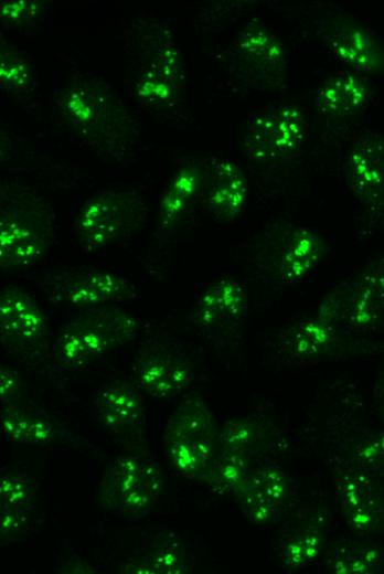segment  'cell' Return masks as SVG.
I'll use <instances>...</instances> for the list:
<instances>
[{"mask_svg":"<svg viewBox=\"0 0 384 574\" xmlns=\"http://www.w3.org/2000/svg\"><path fill=\"white\" fill-rule=\"evenodd\" d=\"M56 102L60 119L87 146L100 149L122 146L134 130L125 105L99 77L74 74Z\"/></svg>","mask_w":384,"mask_h":574,"instance_id":"1","label":"cell"},{"mask_svg":"<svg viewBox=\"0 0 384 574\" xmlns=\"http://www.w3.org/2000/svg\"><path fill=\"white\" fill-rule=\"evenodd\" d=\"M140 330V321L116 306L75 309L60 329L53 350L65 370L85 371L131 342Z\"/></svg>","mask_w":384,"mask_h":574,"instance_id":"2","label":"cell"},{"mask_svg":"<svg viewBox=\"0 0 384 574\" xmlns=\"http://www.w3.org/2000/svg\"><path fill=\"white\" fill-rule=\"evenodd\" d=\"M54 241L49 204L26 191H4L0 209V266L28 268L39 264Z\"/></svg>","mask_w":384,"mask_h":574,"instance_id":"3","label":"cell"},{"mask_svg":"<svg viewBox=\"0 0 384 574\" xmlns=\"http://www.w3.org/2000/svg\"><path fill=\"white\" fill-rule=\"evenodd\" d=\"M168 461L182 476L204 480L215 458V423L200 397H186L169 417L163 433Z\"/></svg>","mask_w":384,"mask_h":574,"instance_id":"4","label":"cell"},{"mask_svg":"<svg viewBox=\"0 0 384 574\" xmlns=\"http://www.w3.org/2000/svg\"><path fill=\"white\" fill-rule=\"evenodd\" d=\"M146 219L147 205L135 191L104 189L82 204L75 231L85 249H100L134 234Z\"/></svg>","mask_w":384,"mask_h":574,"instance_id":"5","label":"cell"},{"mask_svg":"<svg viewBox=\"0 0 384 574\" xmlns=\"http://www.w3.org/2000/svg\"><path fill=\"white\" fill-rule=\"evenodd\" d=\"M308 124L300 108L268 105L249 113L244 123V156L268 163L295 157L307 139Z\"/></svg>","mask_w":384,"mask_h":574,"instance_id":"6","label":"cell"},{"mask_svg":"<svg viewBox=\"0 0 384 574\" xmlns=\"http://www.w3.org/2000/svg\"><path fill=\"white\" fill-rule=\"evenodd\" d=\"M45 288L53 302L74 309L115 306L138 297L136 286L125 276L86 266L54 274Z\"/></svg>","mask_w":384,"mask_h":574,"instance_id":"7","label":"cell"},{"mask_svg":"<svg viewBox=\"0 0 384 574\" xmlns=\"http://www.w3.org/2000/svg\"><path fill=\"white\" fill-rule=\"evenodd\" d=\"M132 372L139 390L159 400L177 396L195 376L194 365L185 354L157 340L140 347Z\"/></svg>","mask_w":384,"mask_h":574,"instance_id":"8","label":"cell"},{"mask_svg":"<svg viewBox=\"0 0 384 574\" xmlns=\"http://www.w3.org/2000/svg\"><path fill=\"white\" fill-rule=\"evenodd\" d=\"M287 496V476L269 460L252 470L235 493L243 517L256 527L277 523L282 515Z\"/></svg>","mask_w":384,"mask_h":574,"instance_id":"9","label":"cell"},{"mask_svg":"<svg viewBox=\"0 0 384 574\" xmlns=\"http://www.w3.org/2000/svg\"><path fill=\"white\" fill-rule=\"evenodd\" d=\"M139 74L140 100L157 107L174 105L184 88V65L180 51L170 40L157 44Z\"/></svg>","mask_w":384,"mask_h":574,"instance_id":"10","label":"cell"},{"mask_svg":"<svg viewBox=\"0 0 384 574\" xmlns=\"http://www.w3.org/2000/svg\"><path fill=\"white\" fill-rule=\"evenodd\" d=\"M233 51L252 84L264 88L281 83L287 56L273 33L262 28L246 29L234 40Z\"/></svg>","mask_w":384,"mask_h":574,"instance_id":"11","label":"cell"},{"mask_svg":"<svg viewBox=\"0 0 384 574\" xmlns=\"http://www.w3.org/2000/svg\"><path fill=\"white\" fill-rule=\"evenodd\" d=\"M46 321L36 300L19 286L0 291V334L3 344L26 349L43 340Z\"/></svg>","mask_w":384,"mask_h":574,"instance_id":"12","label":"cell"},{"mask_svg":"<svg viewBox=\"0 0 384 574\" xmlns=\"http://www.w3.org/2000/svg\"><path fill=\"white\" fill-rule=\"evenodd\" d=\"M352 193L366 205L384 201V136L369 132L354 141L345 162Z\"/></svg>","mask_w":384,"mask_h":574,"instance_id":"13","label":"cell"},{"mask_svg":"<svg viewBox=\"0 0 384 574\" xmlns=\"http://www.w3.org/2000/svg\"><path fill=\"white\" fill-rule=\"evenodd\" d=\"M334 482L343 520L358 531L376 529L384 518V504L372 480L348 471L335 477Z\"/></svg>","mask_w":384,"mask_h":574,"instance_id":"14","label":"cell"},{"mask_svg":"<svg viewBox=\"0 0 384 574\" xmlns=\"http://www.w3.org/2000/svg\"><path fill=\"white\" fill-rule=\"evenodd\" d=\"M247 307L244 285L233 278H223L196 297L192 315L202 329L216 330L239 322L245 317Z\"/></svg>","mask_w":384,"mask_h":574,"instance_id":"15","label":"cell"},{"mask_svg":"<svg viewBox=\"0 0 384 574\" xmlns=\"http://www.w3.org/2000/svg\"><path fill=\"white\" fill-rule=\"evenodd\" d=\"M145 401L138 386L113 381L93 393V414L96 422L111 432L138 426L143 417Z\"/></svg>","mask_w":384,"mask_h":574,"instance_id":"16","label":"cell"},{"mask_svg":"<svg viewBox=\"0 0 384 574\" xmlns=\"http://www.w3.org/2000/svg\"><path fill=\"white\" fill-rule=\"evenodd\" d=\"M330 47L337 61L360 74L375 73L384 67V46L370 29L345 23L330 38Z\"/></svg>","mask_w":384,"mask_h":574,"instance_id":"17","label":"cell"},{"mask_svg":"<svg viewBox=\"0 0 384 574\" xmlns=\"http://www.w3.org/2000/svg\"><path fill=\"white\" fill-rule=\"evenodd\" d=\"M247 179L242 168L230 159L217 160L210 169L206 203L221 221H231L246 206Z\"/></svg>","mask_w":384,"mask_h":574,"instance_id":"18","label":"cell"},{"mask_svg":"<svg viewBox=\"0 0 384 574\" xmlns=\"http://www.w3.org/2000/svg\"><path fill=\"white\" fill-rule=\"evenodd\" d=\"M370 97L363 74L346 70L334 74L317 91L314 105L326 117L344 118L365 109Z\"/></svg>","mask_w":384,"mask_h":574,"instance_id":"19","label":"cell"},{"mask_svg":"<svg viewBox=\"0 0 384 574\" xmlns=\"http://www.w3.org/2000/svg\"><path fill=\"white\" fill-rule=\"evenodd\" d=\"M329 524L323 515L309 517L287 529L277 541V556L284 567L302 570L320 555Z\"/></svg>","mask_w":384,"mask_h":574,"instance_id":"20","label":"cell"},{"mask_svg":"<svg viewBox=\"0 0 384 574\" xmlns=\"http://www.w3.org/2000/svg\"><path fill=\"white\" fill-rule=\"evenodd\" d=\"M340 343L334 327L324 319H305L285 328L278 338L281 353L292 359H311L333 352Z\"/></svg>","mask_w":384,"mask_h":574,"instance_id":"21","label":"cell"},{"mask_svg":"<svg viewBox=\"0 0 384 574\" xmlns=\"http://www.w3.org/2000/svg\"><path fill=\"white\" fill-rule=\"evenodd\" d=\"M323 247V241L314 230L305 226L294 230L280 257L281 281L295 285L310 278L321 262Z\"/></svg>","mask_w":384,"mask_h":574,"instance_id":"22","label":"cell"},{"mask_svg":"<svg viewBox=\"0 0 384 574\" xmlns=\"http://www.w3.org/2000/svg\"><path fill=\"white\" fill-rule=\"evenodd\" d=\"M0 427L2 436L15 444L47 445L58 436L56 426L43 410L18 403L1 407Z\"/></svg>","mask_w":384,"mask_h":574,"instance_id":"23","label":"cell"},{"mask_svg":"<svg viewBox=\"0 0 384 574\" xmlns=\"http://www.w3.org/2000/svg\"><path fill=\"white\" fill-rule=\"evenodd\" d=\"M324 563L333 574H376L382 572L384 553L374 545L341 539L329 545Z\"/></svg>","mask_w":384,"mask_h":574,"instance_id":"24","label":"cell"},{"mask_svg":"<svg viewBox=\"0 0 384 574\" xmlns=\"http://www.w3.org/2000/svg\"><path fill=\"white\" fill-rule=\"evenodd\" d=\"M200 170L194 166L182 168L164 192L159 211V234L170 235L195 198L200 183Z\"/></svg>","mask_w":384,"mask_h":574,"instance_id":"25","label":"cell"},{"mask_svg":"<svg viewBox=\"0 0 384 574\" xmlns=\"http://www.w3.org/2000/svg\"><path fill=\"white\" fill-rule=\"evenodd\" d=\"M142 463V458L124 455L107 466L99 486V497L105 508L117 511L139 481Z\"/></svg>","mask_w":384,"mask_h":574,"instance_id":"26","label":"cell"},{"mask_svg":"<svg viewBox=\"0 0 384 574\" xmlns=\"http://www.w3.org/2000/svg\"><path fill=\"white\" fill-rule=\"evenodd\" d=\"M162 486L163 480L159 464L151 458L143 459L139 481L122 500L116 512L130 521L142 519L154 509Z\"/></svg>","mask_w":384,"mask_h":574,"instance_id":"27","label":"cell"},{"mask_svg":"<svg viewBox=\"0 0 384 574\" xmlns=\"http://www.w3.org/2000/svg\"><path fill=\"white\" fill-rule=\"evenodd\" d=\"M250 471L247 453L223 450L213 459L205 481L210 491L214 495L235 496L238 487Z\"/></svg>","mask_w":384,"mask_h":574,"instance_id":"28","label":"cell"},{"mask_svg":"<svg viewBox=\"0 0 384 574\" xmlns=\"http://www.w3.org/2000/svg\"><path fill=\"white\" fill-rule=\"evenodd\" d=\"M142 560L151 574H181L188 571L184 548L173 530L158 533Z\"/></svg>","mask_w":384,"mask_h":574,"instance_id":"29","label":"cell"},{"mask_svg":"<svg viewBox=\"0 0 384 574\" xmlns=\"http://www.w3.org/2000/svg\"><path fill=\"white\" fill-rule=\"evenodd\" d=\"M1 87L17 96L29 94L35 85L30 62L19 52L6 49L0 55Z\"/></svg>","mask_w":384,"mask_h":574,"instance_id":"30","label":"cell"},{"mask_svg":"<svg viewBox=\"0 0 384 574\" xmlns=\"http://www.w3.org/2000/svg\"><path fill=\"white\" fill-rule=\"evenodd\" d=\"M38 483L33 476L7 472L0 476V506L28 513L33 507Z\"/></svg>","mask_w":384,"mask_h":574,"instance_id":"31","label":"cell"},{"mask_svg":"<svg viewBox=\"0 0 384 574\" xmlns=\"http://www.w3.org/2000/svg\"><path fill=\"white\" fill-rule=\"evenodd\" d=\"M220 437L223 450L247 453L258 437V426L248 419L231 421Z\"/></svg>","mask_w":384,"mask_h":574,"instance_id":"32","label":"cell"},{"mask_svg":"<svg viewBox=\"0 0 384 574\" xmlns=\"http://www.w3.org/2000/svg\"><path fill=\"white\" fill-rule=\"evenodd\" d=\"M41 12L39 1H1V19L11 25H22L36 19Z\"/></svg>","mask_w":384,"mask_h":574,"instance_id":"33","label":"cell"},{"mask_svg":"<svg viewBox=\"0 0 384 574\" xmlns=\"http://www.w3.org/2000/svg\"><path fill=\"white\" fill-rule=\"evenodd\" d=\"M359 461L371 469L384 467V429L364 443L358 451Z\"/></svg>","mask_w":384,"mask_h":574,"instance_id":"34","label":"cell"},{"mask_svg":"<svg viewBox=\"0 0 384 574\" xmlns=\"http://www.w3.org/2000/svg\"><path fill=\"white\" fill-rule=\"evenodd\" d=\"M22 382L19 374L9 369H0V406L7 407L18 403Z\"/></svg>","mask_w":384,"mask_h":574,"instance_id":"35","label":"cell"},{"mask_svg":"<svg viewBox=\"0 0 384 574\" xmlns=\"http://www.w3.org/2000/svg\"><path fill=\"white\" fill-rule=\"evenodd\" d=\"M26 523V513L14 511L4 507L0 509L1 536H10L22 531Z\"/></svg>","mask_w":384,"mask_h":574,"instance_id":"36","label":"cell"},{"mask_svg":"<svg viewBox=\"0 0 384 574\" xmlns=\"http://www.w3.org/2000/svg\"><path fill=\"white\" fill-rule=\"evenodd\" d=\"M359 280L384 301V263L369 265Z\"/></svg>","mask_w":384,"mask_h":574,"instance_id":"37","label":"cell"}]
</instances>
